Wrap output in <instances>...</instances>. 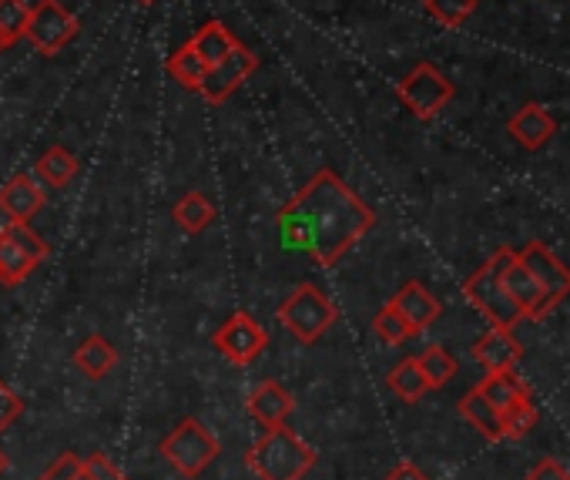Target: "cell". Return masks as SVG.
<instances>
[{
    "label": "cell",
    "mask_w": 570,
    "mask_h": 480,
    "mask_svg": "<svg viewBox=\"0 0 570 480\" xmlns=\"http://www.w3.org/2000/svg\"><path fill=\"white\" fill-rule=\"evenodd\" d=\"M275 225L285 249L330 270L376 225V212L333 168H320L278 208Z\"/></svg>",
    "instance_id": "cell-1"
},
{
    "label": "cell",
    "mask_w": 570,
    "mask_h": 480,
    "mask_svg": "<svg viewBox=\"0 0 570 480\" xmlns=\"http://www.w3.org/2000/svg\"><path fill=\"white\" fill-rule=\"evenodd\" d=\"M258 480H303L316 467V450L289 427H272L245 457Z\"/></svg>",
    "instance_id": "cell-2"
},
{
    "label": "cell",
    "mask_w": 570,
    "mask_h": 480,
    "mask_svg": "<svg viewBox=\"0 0 570 480\" xmlns=\"http://www.w3.org/2000/svg\"><path fill=\"white\" fill-rule=\"evenodd\" d=\"M513 259H517L513 249H497V253H493V256L463 283L466 300H470L493 326H507V330H513L517 323H523V310L507 296V290H503V283H500L503 270H507Z\"/></svg>",
    "instance_id": "cell-3"
},
{
    "label": "cell",
    "mask_w": 570,
    "mask_h": 480,
    "mask_svg": "<svg viewBox=\"0 0 570 480\" xmlns=\"http://www.w3.org/2000/svg\"><path fill=\"white\" fill-rule=\"evenodd\" d=\"M278 323L289 330L299 343H316V340H323L330 330H333V323L340 320V313H336V306H333V300L316 286V283H303V286H296L289 296H285L282 303H278Z\"/></svg>",
    "instance_id": "cell-4"
},
{
    "label": "cell",
    "mask_w": 570,
    "mask_h": 480,
    "mask_svg": "<svg viewBox=\"0 0 570 480\" xmlns=\"http://www.w3.org/2000/svg\"><path fill=\"white\" fill-rule=\"evenodd\" d=\"M158 450H161V457L181 473V477H202L208 467H212V460L218 457V440L212 437V430L202 423V420H195V417H188V420H181L161 443H158Z\"/></svg>",
    "instance_id": "cell-5"
},
{
    "label": "cell",
    "mask_w": 570,
    "mask_h": 480,
    "mask_svg": "<svg viewBox=\"0 0 570 480\" xmlns=\"http://www.w3.org/2000/svg\"><path fill=\"white\" fill-rule=\"evenodd\" d=\"M48 243L31 225L8 222L0 228V286H21L48 259Z\"/></svg>",
    "instance_id": "cell-6"
},
{
    "label": "cell",
    "mask_w": 570,
    "mask_h": 480,
    "mask_svg": "<svg viewBox=\"0 0 570 480\" xmlns=\"http://www.w3.org/2000/svg\"><path fill=\"white\" fill-rule=\"evenodd\" d=\"M456 88L453 81L430 61H420L400 85H396V98L420 118V121H430L436 118L450 101H453Z\"/></svg>",
    "instance_id": "cell-7"
},
{
    "label": "cell",
    "mask_w": 570,
    "mask_h": 480,
    "mask_svg": "<svg viewBox=\"0 0 570 480\" xmlns=\"http://www.w3.org/2000/svg\"><path fill=\"white\" fill-rule=\"evenodd\" d=\"M75 35H78V18L65 4H58V0H38L31 8L24 38L41 58H55L58 51H65L75 41Z\"/></svg>",
    "instance_id": "cell-8"
},
{
    "label": "cell",
    "mask_w": 570,
    "mask_h": 480,
    "mask_svg": "<svg viewBox=\"0 0 570 480\" xmlns=\"http://www.w3.org/2000/svg\"><path fill=\"white\" fill-rule=\"evenodd\" d=\"M212 346H215L228 363H235V366H252V363L265 353L268 333L255 323V316L235 313V316H228V320L215 330Z\"/></svg>",
    "instance_id": "cell-9"
},
{
    "label": "cell",
    "mask_w": 570,
    "mask_h": 480,
    "mask_svg": "<svg viewBox=\"0 0 570 480\" xmlns=\"http://www.w3.org/2000/svg\"><path fill=\"white\" fill-rule=\"evenodd\" d=\"M255 68H258V55L245 45H235L215 68H208V78L198 88V95L212 105H222L255 75Z\"/></svg>",
    "instance_id": "cell-10"
},
{
    "label": "cell",
    "mask_w": 570,
    "mask_h": 480,
    "mask_svg": "<svg viewBox=\"0 0 570 480\" xmlns=\"http://www.w3.org/2000/svg\"><path fill=\"white\" fill-rule=\"evenodd\" d=\"M517 259H520V263L533 273V280L540 283L547 310H553V306L570 293V270H567L560 259H553V253H550L543 243H530L523 253H517Z\"/></svg>",
    "instance_id": "cell-11"
},
{
    "label": "cell",
    "mask_w": 570,
    "mask_h": 480,
    "mask_svg": "<svg viewBox=\"0 0 570 480\" xmlns=\"http://www.w3.org/2000/svg\"><path fill=\"white\" fill-rule=\"evenodd\" d=\"M48 195L45 185L38 182V175H11L4 185H0V212L8 215V222H24L31 225V218L45 208Z\"/></svg>",
    "instance_id": "cell-12"
},
{
    "label": "cell",
    "mask_w": 570,
    "mask_h": 480,
    "mask_svg": "<svg viewBox=\"0 0 570 480\" xmlns=\"http://www.w3.org/2000/svg\"><path fill=\"white\" fill-rule=\"evenodd\" d=\"M390 306L406 320V326L413 330V336L423 333V330H430V326L440 320V313H443L440 300H436L423 283H406V286L390 300Z\"/></svg>",
    "instance_id": "cell-13"
},
{
    "label": "cell",
    "mask_w": 570,
    "mask_h": 480,
    "mask_svg": "<svg viewBox=\"0 0 570 480\" xmlns=\"http://www.w3.org/2000/svg\"><path fill=\"white\" fill-rule=\"evenodd\" d=\"M507 135H510L517 145H523L527 151H537V148H543V145L557 135V121H553V115H550L543 105L530 101V105H523V108L507 121Z\"/></svg>",
    "instance_id": "cell-14"
},
{
    "label": "cell",
    "mask_w": 570,
    "mask_h": 480,
    "mask_svg": "<svg viewBox=\"0 0 570 480\" xmlns=\"http://www.w3.org/2000/svg\"><path fill=\"white\" fill-rule=\"evenodd\" d=\"M500 283H503L507 296L523 310V320H543V316L550 313V310H547V303H543V290H540V283L533 280V273H530L520 259H513V263L503 270Z\"/></svg>",
    "instance_id": "cell-15"
},
{
    "label": "cell",
    "mask_w": 570,
    "mask_h": 480,
    "mask_svg": "<svg viewBox=\"0 0 570 480\" xmlns=\"http://www.w3.org/2000/svg\"><path fill=\"white\" fill-rule=\"evenodd\" d=\"M293 410H296V403H293L289 390H285L282 383H275V380L258 383V386L252 390V396H248V413H252L265 430L285 427V420L293 417Z\"/></svg>",
    "instance_id": "cell-16"
},
{
    "label": "cell",
    "mask_w": 570,
    "mask_h": 480,
    "mask_svg": "<svg viewBox=\"0 0 570 480\" xmlns=\"http://www.w3.org/2000/svg\"><path fill=\"white\" fill-rule=\"evenodd\" d=\"M473 356L487 366V373L513 370V363L520 360V343L513 340V330L493 326V330L473 346Z\"/></svg>",
    "instance_id": "cell-17"
},
{
    "label": "cell",
    "mask_w": 570,
    "mask_h": 480,
    "mask_svg": "<svg viewBox=\"0 0 570 480\" xmlns=\"http://www.w3.org/2000/svg\"><path fill=\"white\" fill-rule=\"evenodd\" d=\"M115 363H118L115 343L105 340V336H98V333L88 336V340H81L78 350H75V366H78L88 380H105V376L115 370Z\"/></svg>",
    "instance_id": "cell-18"
},
{
    "label": "cell",
    "mask_w": 570,
    "mask_h": 480,
    "mask_svg": "<svg viewBox=\"0 0 570 480\" xmlns=\"http://www.w3.org/2000/svg\"><path fill=\"white\" fill-rule=\"evenodd\" d=\"M165 68H168V75H171L185 91H198V88L205 85V78H208V65H205V58H202L191 45H181V48L165 61Z\"/></svg>",
    "instance_id": "cell-19"
},
{
    "label": "cell",
    "mask_w": 570,
    "mask_h": 480,
    "mask_svg": "<svg viewBox=\"0 0 570 480\" xmlns=\"http://www.w3.org/2000/svg\"><path fill=\"white\" fill-rule=\"evenodd\" d=\"M171 218L178 222V228H185L188 235H198L212 225L215 218V205L205 198V192H188L175 202L171 208Z\"/></svg>",
    "instance_id": "cell-20"
},
{
    "label": "cell",
    "mask_w": 570,
    "mask_h": 480,
    "mask_svg": "<svg viewBox=\"0 0 570 480\" xmlns=\"http://www.w3.org/2000/svg\"><path fill=\"white\" fill-rule=\"evenodd\" d=\"M75 175H78V158H75L65 145H51V148L38 158V182H45V185H51V188L71 185Z\"/></svg>",
    "instance_id": "cell-21"
},
{
    "label": "cell",
    "mask_w": 570,
    "mask_h": 480,
    "mask_svg": "<svg viewBox=\"0 0 570 480\" xmlns=\"http://www.w3.org/2000/svg\"><path fill=\"white\" fill-rule=\"evenodd\" d=\"M188 45L205 58V65H208V68H215V65H218V61H222L235 45H238V41L232 38V31H228L222 21H208L205 28H198V31H195V38H191Z\"/></svg>",
    "instance_id": "cell-22"
},
{
    "label": "cell",
    "mask_w": 570,
    "mask_h": 480,
    "mask_svg": "<svg viewBox=\"0 0 570 480\" xmlns=\"http://www.w3.org/2000/svg\"><path fill=\"white\" fill-rule=\"evenodd\" d=\"M386 383H390V390H393L400 400H406V403H416V400H423V396L430 393V383H426V376H423L416 356L396 363V366L390 370Z\"/></svg>",
    "instance_id": "cell-23"
},
{
    "label": "cell",
    "mask_w": 570,
    "mask_h": 480,
    "mask_svg": "<svg viewBox=\"0 0 570 480\" xmlns=\"http://www.w3.org/2000/svg\"><path fill=\"white\" fill-rule=\"evenodd\" d=\"M460 413H463L483 437H490V440H500V437H503L500 410H497L480 390H473V393H466V396L460 400Z\"/></svg>",
    "instance_id": "cell-24"
},
{
    "label": "cell",
    "mask_w": 570,
    "mask_h": 480,
    "mask_svg": "<svg viewBox=\"0 0 570 480\" xmlns=\"http://www.w3.org/2000/svg\"><path fill=\"white\" fill-rule=\"evenodd\" d=\"M500 413L510 406V403H517L520 396H527V383L513 373V370H500V373H490L480 386H476Z\"/></svg>",
    "instance_id": "cell-25"
},
{
    "label": "cell",
    "mask_w": 570,
    "mask_h": 480,
    "mask_svg": "<svg viewBox=\"0 0 570 480\" xmlns=\"http://www.w3.org/2000/svg\"><path fill=\"white\" fill-rule=\"evenodd\" d=\"M31 4L28 0H0V51L14 48L28 31Z\"/></svg>",
    "instance_id": "cell-26"
},
{
    "label": "cell",
    "mask_w": 570,
    "mask_h": 480,
    "mask_svg": "<svg viewBox=\"0 0 570 480\" xmlns=\"http://www.w3.org/2000/svg\"><path fill=\"white\" fill-rule=\"evenodd\" d=\"M416 363H420V370H423L430 390H440V386H446V383L456 376V360H453L443 346H426V350L416 356Z\"/></svg>",
    "instance_id": "cell-27"
},
{
    "label": "cell",
    "mask_w": 570,
    "mask_h": 480,
    "mask_svg": "<svg viewBox=\"0 0 570 480\" xmlns=\"http://www.w3.org/2000/svg\"><path fill=\"white\" fill-rule=\"evenodd\" d=\"M423 8L433 21H440L443 28H460L466 18H473L476 0H423Z\"/></svg>",
    "instance_id": "cell-28"
},
{
    "label": "cell",
    "mask_w": 570,
    "mask_h": 480,
    "mask_svg": "<svg viewBox=\"0 0 570 480\" xmlns=\"http://www.w3.org/2000/svg\"><path fill=\"white\" fill-rule=\"evenodd\" d=\"M373 333H376L383 343H390V346H400V343H406V340L413 336V330L406 326V320H403L390 303L373 316Z\"/></svg>",
    "instance_id": "cell-29"
},
{
    "label": "cell",
    "mask_w": 570,
    "mask_h": 480,
    "mask_svg": "<svg viewBox=\"0 0 570 480\" xmlns=\"http://www.w3.org/2000/svg\"><path fill=\"white\" fill-rule=\"evenodd\" d=\"M500 423H503V437H523V433H530V427L537 423V406L530 403V393L520 396L517 403H510L500 413Z\"/></svg>",
    "instance_id": "cell-30"
},
{
    "label": "cell",
    "mask_w": 570,
    "mask_h": 480,
    "mask_svg": "<svg viewBox=\"0 0 570 480\" xmlns=\"http://www.w3.org/2000/svg\"><path fill=\"white\" fill-rule=\"evenodd\" d=\"M41 480H88V467H85V457L65 450L58 460L48 463V470L41 473Z\"/></svg>",
    "instance_id": "cell-31"
},
{
    "label": "cell",
    "mask_w": 570,
    "mask_h": 480,
    "mask_svg": "<svg viewBox=\"0 0 570 480\" xmlns=\"http://www.w3.org/2000/svg\"><path fill=\"white\" fill-rule=\"evenodd\" d=\"M21 413H24V400L4 380H0V433H4Z\"/></svg>",
    "instance_id": "cell-32"
},
{
    "label": "cell",
    "mask_w": 570,
    "mask_h": 480,
    "mask_svg": "<svg viewBox=\"0 0 570 480\" xmlns=\"http://www.w3.org/2000/svg\"><path fill=\"white\" fill-rule=\"evenodd\" d=\"M85 467H88V480H125V473H121L105 453L85 457Z\"/></svg>",
    "instance_id": "cell-33"
},
{
    "label": "cell",
    "mask_w": 570,
    "mask_h": 480,
    "mask_svg": "<svg viewBox=\"0 0 570 480\" xmlns=\"http://www.w3.org/2000/svg\"><path fill=\"white\" fill-rule=\"evenodd\" d=\"M527 480H570V470H567L560 460L543 457V460L530 470V477H527Z\"/></svg>",
    "instance_id": "cell-34"
},
{
    "label": "cell",
    "mask_w": 570,
    "mask_h": 480,
    "mask_svg": "<svg viewBox=\"0 0 570 480\" xmlns=\"http://www.w3.org/2000/svg\"><path fill=\"white\" fill-rule=\"evenodd\" d=\"M386 480H426V473L416 467V463H400V467H393L390 473H386Z\"/></svg>",
    "instance_id": "cell-35"
},
{
    "label": "cell",
    "mask_w": 570,
    "mask_h": 480,
    "mask_svg": "<svg viewBox=\"0 0 570 480\" xmlns=\"http://www.w3.org/2000/svg\"><path fill=\"white\" fill-rule=\"evenodd\" d=\"M8 467H11V460H8V453H4V450H0V473H4Z\"/></svg>",
    "instance_id": "cell-36"
},
{
    "label": "cell",
    "mask_w": 570,
    "mask_h": 480,
    "mask_svg": "<svg viewBox=\"0 0 570 480\" xmlns=\"http://www.w3.org/2000/svg\"><path fill=\"white\" fill-rule=\"evenodd\" d=\"M141 4H155V0H141Z\"/></svg>",
    "instance_id": "cell-37"
}]
</instances>
